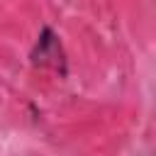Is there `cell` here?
<instances>
[{"mask_svg":"<svg viewBox=\"0 0 156 156\" xmlns=\"http://www.w3.org/2000/svg\"><path fill=\"white\" fill-rule=\"evenodd\" d=\"M32 63L34 66H41V68H56L61 76H66V54L61 49V41L58 37L54 34L51 27H44L37 37V44L29 54Z\"/></svg>","mask_w":156,"mask_h":156,"instance_id":"cell-1","label":"cell"}]
</instances>
